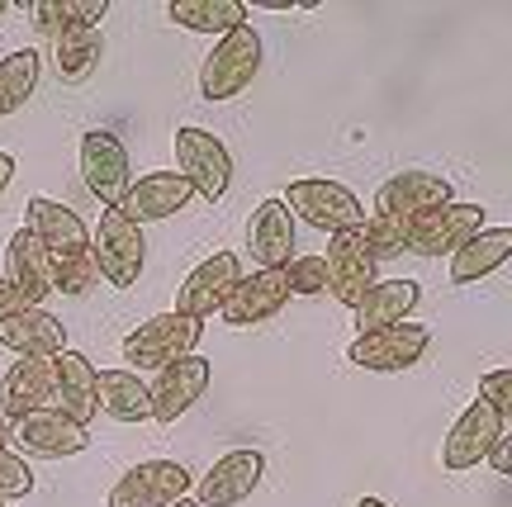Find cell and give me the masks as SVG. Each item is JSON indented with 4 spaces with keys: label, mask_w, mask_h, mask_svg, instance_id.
<instances>
[{
    "label": "cell",
    "mask_w": 512,
    "mask_h": 507,
    "mask_svg": "<svg viewBox=\"0 0 512 507\" xmlns=\"http://www.w3.org/2000/svg\"><path fill=\"white\" fill-rule=\"evenodd\" d=\"M38 76H43V62H38L34 48H19V53L0 57V119L19 114V109L34 100Z\"/></svg>",
    "instance_id": "f546056e"
},
{
    "label": "cell",
    "mask_w": 512,
    "mask_h": 507,
    "mask_svg": "<svg viewBox=\"0 0 512 507\" xmlns=\"http://www.w3.org/2000/svg\"><path fill=\"white\" fill-rule=\"evenodd\" d=\"M5 10H10V0H0V15H5Z\"/></svg>",
    "instance_id": "7bdbcfd3"
},
{
    "label": "cell",
    "mask_w": 512,
    "mask_h": 507,
    "mask_svg": "<svg viewBox=\"0 0 512 507\" xmlns=\"http://www.w3.org/2000/svg\"><path fill=\"white\" fill-rule=\"evenodd\" d=\"M432 346V332L418 323H399L384 327V332H366L347 346V361L361 365V370H375V375H394V370H413V365L427 356Z\"/></svg>",
    "instance_id": "30bf717a"
},
{
    "label": "cell",
    "mask_w": 512,
    "mask_h": 507,
    "mask_svg": "<svg viewBox=\"0 0 512 507\" xmlns=\"http://www.w3.org/2000/svg\"><path fill=\"white\" fill-rule=\"evenodd\" d=\"M418 299H422L418 280H375V285L361 294V304L351 308V313H356V337L408 323V313L418 308Z\"/></svg>",
    "instance_id": "d4e9b609"
},
{
    "label": "cell",
    "mask_w": 512,
    "mask_h": 507,
    "mask_svg": "<svg viewBox=\"0 0 512 507\" xmlns=\"http://www.w3.org/2000/svg\"><path fill=\"white\" fill-rule=\"evenodd\" d=\"M34 29L43 38H72V34H95L105 15H110V0H34Z\"/></svg>",
    "instance_id": "484cf974"
},
{
    "label": "cell",
    "mask_w": 512,
    "mask_h": 507,
    "mask_svg": "<svg viewBox=\"0 0 512 507\" xmlns=\"http://www.w3.org/2000/svg\"><path fill=\"white\" fill-rule=\"evenodd\" d=\"M280 275H285V290L290 294H323L328 290V266H323V256H294Z\"/></svg>",
    "instance_id": "836d02e7"
},
{
    "label": "cell",
    "mask_w": 512,
    "mask_h": 507,
    "mask_svg": "<svg viewBox=\"0 0 512 507\" xmlns=\"http://www.w3.org/2000/svg\"><path fill=\"white\" fill-rule=\"evenodd\" d=\"M200 332H204V323H195V318L157 313V318H147V323H138L128 332L124 346H119V356H124L133 370H152V375H157L162 365L190 356V351L200 346Z\"/></svg>",
    "instance_id": "5b68a950"
},
{
    "label": "cell",
    "mask_w": 512,
    "mask_h": 507,
    "mask_svg": "<svg viewBox=\"0 0 512 507\" xmlns=\"http://www.w3.org/2000/svg\"><path fill=\"white\" fill-rule=\"evenodd\" d=\"M171 152H176V176L195 190V200H223L228 195V185H233V152L209 128H195V124L176 128Z\"/></svg>",
    "instance_id": "3957f363"
},
{
    "label": "cell",
    "mask_w": 512,
    "mask_h": 507,
    "mask_svg": "<svg viewBox=\"0 0 512 507\" xmlns=\"http://www.w3.org/2000/svg\"><path fill=\"white\" fill-rule=\"evenodd\" d=\"M53 408V361H29L19 356L5 375H0V417L19 422L29 413Z\"/></svg>",
    "instance_id": "603a6c76"
},
{
    "label": "cell",
    "mask_w": 512,
    "mask_h": 507,
    "mask_svg": "<svg viewBox=\"0 0 512 507\" xmlns=\"http://www.w3.org/2000/svg\"><path fill=\"white\" fill-rule=\"evenodd\" d=\"M95 380H100V370L91 365V356H81L72 346L62 356H53V408L76 427H91V417L100 413Z\"/></svg>",
    "instance_id": "ffe728a7"
},
{
    "label": "cell",
    "mask_w": 512,
    "mask_h": 507,
    "mask_svg": "<svg viewBox=\"0 0 512 507\" xmlns=\"http://www.w3.org/2000/svg\"><path fill=\"white\" fill-rule=\"evenodd\" d=\"M10 294H15L24 308H43V299L53 294V271H48V252L38 247L34 237L19 228L5 247V275H0Z\"/></svg>",
    "instance_id": "cb8c5ba5"
},
{
    "label": "cell",
    "mask_w": 512,
    "mask_h": 507,
    "mask_svg": "<svg viewBox=\"0 0 512 507\" xmlns=\"http://www.w3.org/2000/svg\"><path fill=\"white\" fill-rule=\"evenodd\" d=\"M356 507H389V503H384V498H361Z\"/></svg>",
    "instance_id": "60d3db41"
},
{
    "label": "cell",
    "mask_w": 512,
    "mask_h": 507,
    "mask_svg": "<svg viewBox=\"0 0 512 507\" xmlns=\"http://www.w3.org/2000/svg\"><path fill=\"white\" fill-rule=\"evenodd\" d=\"M24 233L34 237L48 256L91 252V228L81 223V214L67 209V204L48 200V195H34V200L24 204Z\"/></svg>",
    "instance_id": "2e32d148"
},
{
    "label": "cell",
    "mask_w": 512,
    "mask_h": 507,
    "mask_svg": "<svg viewBox=\"0 0 512 507\" xmlns=\"http://www.w3.org/2000/svg\"><path fill=\"white\" fill-rule=\"evenodd\" d=\"M5 441H10V422L0 417V451H5Z\"/></svg>",
    "instance_id": "ab89813d"
},
{
    "label": "cell",
    "mask_w": 512,
    "mask_h": 507,
    "mask_svg": "<svg viewBox=\"0 0 512 507\" xmlns=\"http://www.w3.org/2000/svg\"><path fill=\"white\" fill-rule=\"evenodd\" d=\"M479 403H489L498 417H512V370H489L479 375Z\"/></svg>",
    "instance_id": "d590c367"
},
{
    "label": "cell",
    "mask_w": 512,
    "mask_h": 507,
    "mask_svg": "<svg viewBox=\"0 0 512 507\" xmlns=\"http://www.w3.org/2000/svg\"><path fill=\"white\" fill-rule=\"evenodd\" d=\"M29 489H34L29 460L15 455V451H0V503H5V498H24Z\"/></svg>",
    "instance_id": "e575fe53"
},
{
    "label": "cell",
    "mask_w": 512,
    "mask_h": 507,
    "mask_svg": "<svg viewBox=\"0 0 512 507\" xmlns=\"http://www.w3.org/2000/svg\"><path fill=\"white\" fill-rule=\"evenodd\" d=\"M100 57H105V38H100V29H95V34L57 38L53 43V67H57V76H62L67 86L91 81L95 67H100Z\"/></svg>",
    "instance_id": "4dcf8cb0"
},
{
    "label": "cell",
    "mask_w": 512,
    "mask_h": 507,
    "mask_svg": "<svg viewBox=\"0 0 512 507\" xmlns=\"http://www.w3.org/2000/svg\"><path fill=\"white\" fill-rule=\"evenodd\" d=\"M323 266H328V290L332 299L342 308H356L361 304V294L380 280V266L370 261L366 242H361V228H351V233H332L328 237V256H323Z\"/></svg>",
    "instance_id": "9a60e30c"
},
{
    "label": "cell",
    "mask_w": 512,
    "mask_h": 507,
    "mask_svg": "<svg viewBox=\"0 0 512 507\" xmlns=\"http://www.w3.org/2000/svg\"><path fill=\"white\" fill-rule=\"evenodd\" d=\"M166 15H171V24H181V29H190V34H233V29H242L247 24V5L242 0H171L166 5Z\"/></svg>",
    "instance_id": "f1b7e54d"
},
{
    "label": "cell",
    "mask_w": 512,
    "mask_h": 507,
    "mask_svg": "<svg viewBox=\"0 0 512 507\" xmlns=\"http://www.w3.org/2000/svg\"><path fill=\"white\" fill-rule=\"evenodd\" d=\"M10 441L19 446V455H38V460H62V455H81L91 446V432L76 427L57 408H43V413H29L10 422Z\"/></svg>",
    "instance_id": "e0dca14e"
},
{
    "label": "cell",
    "mask_w": 512,
    "mask_h": 507,
    "mask_svg": "<svg viewBox=\"0 0 512 507\" xmlns=\"http://www.w3.org/2000/svg\"><path fill=\"white\" fill-rule=\"evenodd\" d=\"M185 204H195V190L176 176V171H152V176H143V181L128 185L124 204H119V214L128 218V223H162V218H176L185 209Z\"/></svg>",
    "instance_id": "44dd1931"
},
{
    "label": "cell",
    "mask_w": 512,
    "mask_h": 507,
    "mask_svg": "<svg viewBox=\"0 0 512 507\" xmlns=\"http://www.w3.org/2000/svg\"><path fill=\"white\" fill-rule=\"evenodd\" d=\"M261 34H256L252 24H242L233 34H223L214 43V53L204 57L200 67V95L209 105H223V100H238L247 86L256 81L261 72Z\"/></svg>",
    "instance_id": "6da1fadb"
},
{
    "label": "cell",
    "mask_w": 512,
    "mask_h": 507,
    "mask_svg": "<svg viewBox=\"0 0 512 507\" xmlns=\"http://www.w3.org/2000/svg\"><path fill=\"white\" fill-rule=\"evenodd\" d=\"M190 489L195 479L181 460H138L114 479L105 507H176L181 498H190Z\"/></svg>",
    "instance_id": "8992f818"
},
{
    "label": "cell",
    "mask_w": 512,
    "mask_h": 507,
    "mask_svg": "<svg viewBox=\"0 0 512 507\" xmlns=\"http://www.w3.org/2000/svg\"><path fill=\"white\" fill-rule=\"evenodd\" d=\"M91 256L100 280H110L114 290H128V285H138L147 266V237L119 209H100V223L91 228Z\"/></svg>",
    "instance_id": "277c9868"
},
{
    "label": "cell",
    "mask_w": 512,
    "mask_h": 507,
    "mask_svg": "<svg viewBox=\"0 0 512 507\" xmlns=\"http://www.w3.org/2000/svg\"><path fill=\"white\" fill-rule=\"evenodd\" d=\"M489 228V214H484V204H441L432 214L413 218V242H408V252L413 256H427V261H437V256H456L465 242L475 233Z\"/></svg>",
    "instance_id": "ba28073f"
},
{
    "label": "cell",
    "mask_w": 512,
    "mask_h": 507,
    "mask_svg": "<svg viewBox=\"0 0 512 507\" xmlns=\"http://www.w3.org/2000/svg\"><path fill=\"white\" fill-rule=\"evenodd\" d=\"M503 427H512V417H498L489 403L475 399L456 417L446 441H441V470H475V465H484L494 441L503 436Z\"/></svg>",
    "instance_id": "4fadbf2b"
},
{
    "label": "cell",
    "mask_w": 512,
    "mask_h": 507,
    "mask_svg": "<svg viewBox=\"0 0 512 507\" xmlns=\"http://www.w3.org/2000/svg\"><path fill=\"white\" fill-rule=\"evenodd\" d=\"M0 346L15 351V356H29V361H53L67 351V327L62 318H53L48 308H24L0 318Z\"/></svg>",
    "instance_id": "d6986e66"
},
{
    "label": "cell",
    "mask_w": 512,
    "mask_h": 507,
    "mask_svg": "<svg viewBox=\"0 0 512 507\" xmlns=\"http://www.w3.org/2000/svg\"><path fill=\"white\" fill-rule=\"evenodd\" d=\"M290 304V290H285V275L280 271H252L242 275L233 294H228V304L219 308V318L228 327H252V323H266L275 318L280 308Z\"/></svg>",
    "instance_id": "7402d4cb"
},
{
    "label": "cell",
    "mask_w": 512,
    "mask_h": 507,
    "mask_svg": "<svg viewBox=\"0 0 512 507\" xmlns=\"http://www.w3.org/2000/svg\"><path fill=\"white\" fill-rule=\"evenodd\" d=\"M209 375H214V365L209 356H181V361H171L157 370V380L147 384V394H152V422H162L171 427L176 417H185L195 403L204 399V389H209Z\"/></svg>",
    "instance_id": "8fae6325"
},
{
    "label": "cell",
    "mask_w": 512,
    "mask_h": 507,
    "mask_svg": "<svg viewBox=\"0 0 512 507\" xmlns=\"http://www.w3.org/2000/svg\"><path fill=\"white\" fill-rule=\"evenodd\" d=\"M266 474V455L261 451H228L214 460V470L195 484V507H242L256 493Z\"/></svg>",
    "instance_id": "5bb4252c"
},
{
    "label": "cell",
    "mask_w": 512,
    "mask_h": 507,
    "mask_svg": "<svg viewBox=\"0 0 512 507\" xmlns=\"http://www.w3.org/2000/svg\"><path fill=\"white\" fill-rule=\"evenodd\" d=\"M489 465L498 474H512V427H503V436L494 441V451H489Z\"/></svg>",
    "instance_id": "8d00e7d4"
},
{
    "label": "cell",
    "mask_w": 512,
    "mask_h": 507,
    "mask_svg": "<svg viewBox=\"0 0 512 507\" xmlns=\"http://www.w3.org/2000/svg\"><path fill=\"white\" fill-rule=\"evenodd\" d=\"M10 181H15V157H10V152H0V195L10 190Z\"/></svg>",
    "instance_id": "74e56055"
},
{
    "label": "cell",
    "mask_w": 512,
    "mask_h": 507,
    "mask_svg": "<svg viewBox=\"0 0 512 507\" xmlns=\"http://www.w3.org/2000/svg\"><path fill=\"white\" fill-rule=\"evenodd\" d=\"M48 271H53V294H67V299H81L100 285V271H95L91 252L76 256H48Z\"/></svg>",
    "instance_id": "d6a6232c"
},
{
    "label": "cell",
    "mask_w": 512,
    "mask_h": 507,
    "mask_svg": "<svg viewBox=\"0 0 512 507\" xmlns=\"http://www.w3.org/2000/svg\"><path fill=\"white\" fill-rule=\"evenodd\" d=\"M441 204H456V190L441 171H422V166H408L399 176L375 190V214H389V218H422L441 209Z\"/></svg>",
    "instance_id": "7c38bea8"
},
{
    "label": "cell",
    "mask_w": 512,
    "mask_h": 507,
    "mask_svg": "<svg viewBox=\"0 0 512 507\" xmlns=\"http://www.w3.org/2000/svg\"><path fill=\"white\" fill-rule=\"evenodd\" d=\"M15 308H19V299L10 294V285L0 280V318H5V313H15Z\"/></svg>",
    "instance_id": "f35d334b"
},
{
    "label": "cell",
    "mask_w": 512,
    "mask_h": 507,
    "mask_svg": "<svg viewBox=\"0 0 512 507\" xmlns=\"http://www.w3.org/2000/svg\"><path fill=\"white\" fill-rule=\"evenodd\" d=\"M176 507H195V498H181V503H176Z\"/></svg>",
    "instance_id": "b9f144b4"
},
{
    "label": "cell",
    "mask_w": 512,
    "mask_h": 507,
    "mask_svg": "<svg viewBox=\"0 0 512 507\" xmlns=\"http://www.w3.org/2000/svg\"><path fill=\"white\" fill-rule=\"evenodd\" d=\"M512 261V228H484L451 256V285H475Z\"/></svg>",
    "instance_id": "4316f807"
},
{
    "label": "cell",
    "mask_w": 512,
    "mask_h": 507,
    "mask_svg": "<svg viewBox=\"0 0 512 507\" xmlns=\"http://www.w3.org/2000/svg\"><path fill=\"white\" fill-rule=\"evenodd\" d=\"M280 204L294 214V223L304 218L309 228L318 233H351V228H361L366 223V204L351 195L342 181H323V176H313V181H290L285 185V195Z\"/></svg>",
    "instance_id": "7a4b0ae2"
},
{
    "label": "cell",
    "mask_w": 512,
    "mask_h": 507,
    "mask_svg": "<svg viewBox=\"0 0 512 507\" xmlns=\"http://www.w3.org/2000/svg\"><path fill=\"white\" fill-rule=\"evenodd\" d=\"M81 181L105 209H119L133 185V162H128V147L119 133L110 128H86L81 133Z\"/></svg>",
    "instance_id": "52a82bcc"
},
{
    "label": "cell",
    "mask_w": 512,
    "mask_h": 507,
    "mask_svg": "<svg viewBox=\"0 0 512 507\" xmlns=\"http://www.w3.org/2000/svg\"><path fill=\"white\" fill-rule=\"evenodd\" d=\"M294 242H299V223L280 204V195L256 204L252 223H247V247H252L256 271H285L294 261Z\"/></svg>",
    "instance_id": "ac0fdd59"
},
{
    "label": "cell",
    "mask_w": 512,
    "mask_h": 507,
    "mask_svg": "<svg viewBox=\"0 0 512 507\" xmlns=\"http://www.w3.org/2000/svg\"><path fill=\"white\" fill-rule=\"evenodd\" d=\"M238 280H242V261L233 252L204 256L200 266H195V271L176 285V308H171V313L204 323V318H214V313L228 304V294H233V285H238Z\"/></svg>",
    "instance_id": "9c48e42d"
},
{
    "label": "cell",
    "mask_w": 512,
    "mask_h": 507,
    "mask_svg": "<svg viewBox=\"0 0 512 507\" xmlns=\"http://www.w3.org/2000/svg\"><path fill=\"white\" fill-rule=\"evenodd\" d=\"M0 507H5V503H0Z\"/></svg>",
    "instance_id": "ee69618b"
},
{
    "label": "cell",
    "mask_w": 512,
    "mask_h": 507,
    "mask_svg": "<svg viewBox=\"0 0 512 507\" xmlns=\"http://www.w3.org/2000/svg\"><path fill=\"white\" fill-rule=\"evenodd\" d=\"M361 242H366L370 261L380 266L389 256H403L413 242V218H389V214H370L361 223Z\"/></svg>",
    "instance_id": "1f68e13d"
},
{
    "label": "cell",
    "mask_w": 512,
    "mask_h": 507,
    "mask_svg": "<svg viewBox=\"0 0 512 507\" xmlns=\"http://www.w3.org/2000/svg\"><path fill=\"white\" fill-rule=\"evenodd\" d=\"M95 403L100 413H110L114 422H147L152 417V394L133 370H100L95 380Z\"/></svg>",
    "instance_id": "83f0119b"
}]
</instances>
